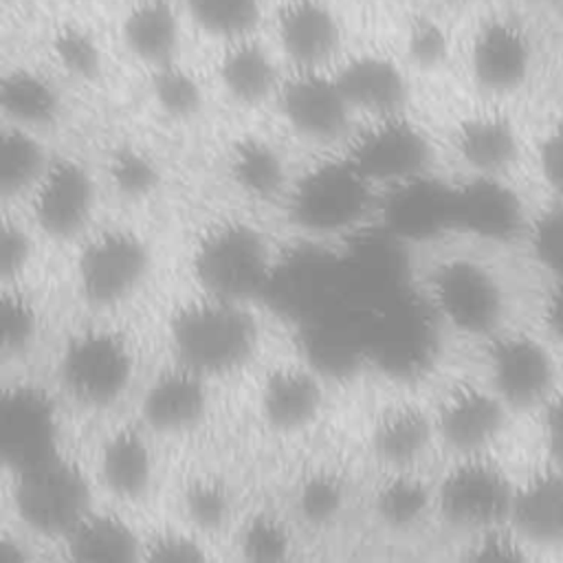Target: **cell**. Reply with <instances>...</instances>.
<instances>
[{
  "instance_id": "6da1fadb",
  "label": "cell",
  "mask_w": 563,
  "mask_h": 563,
  "mask_svg": "<svg viewBox=\"0 0 563 563\" xmlns=\"http://www.w3.org/2000/svg\"><path fill=\"white\" fill-rule=\"evenodd\" d=\"M174 361L218 378L244 367L260 345V323L249 301L198 292L169 317Z\"/></svg>"
},
{
  "instance_id": "7a4b0ae2",
  "label": "cell",
  "mask_w": 563,
  "mask_h": 563,
  "mask_svg": "<svg viewBox=\"0 0 563 563\" xmlns=\"http://www.w3.org/2000/svg\"><path fill=\"white\" fill-rule=\"evenodd\" d=\"M284 207L290 224L308 238H343L380 213L383 194L341 152L292 176Z\"/></svg>"
},
{
  "instance_id": "3957f363",
  "label": "cell",
  "mask_w": 563,
  "mask_h": 563,
  "mask_svg": "<svg viewBox=\"0 0 563 563\" xmlns=\"http://www.w3.org/2000/svg\"><path fill=\"white\" fill-rule=\"evenodd\" d=\"M191 275L202 292L251 301L275 282L277 257L260 227L227 218L194 242Z\"/></svg>"
},
{
  "instance_id": "277c9868",
  "label": "cell",
  "mask_w": 563,
  "mask_h": 563,
  "mask_svg": "<svg viewBox=\"0 0 563 563\" xmlns=\"http://www.w3.org/2000/svg\"><path fill=\"white\" fill-rule=\"evenodd\" d=\"M139 354L130 336L92 325L75 332L62 347L57 376L66 396L92 411L114 407L132 387Z\"/></svg>"
},
{
  "instance_id": "5b68a950",
  "label": "cell",
  "mask_w": 563,
  "mask_h": 563,
  "mask_svg": "<svg viewBox=\"0 0 563 563\" xmlns=\"http://www.w3.org/2000/svg\"><path fill=\"white\" fill-rule=\"evenodd\" d=\"M11 477L15 521L37 539L62 541L92 508V486L86 471L62 451Z\"/></svg>"
},
{
  "instance_id": "8992f818",
  "label": "cell",
  "mask_w": 563,
  "mask_h": 563,
  "mask_svg": "<svg viewBox=\"0 0 563 563\" xmlns=\"http://www.w3.org/2000/svg\"><path fill=\"white\" fill-rule=\"evenodd\" d=\"M431 312L460 334H497L506 295L499 277L479 260L451 255L435 262L427 275Z\"/></svg>"
},
{
  "instance_id": "52a82bcc",
  "label": "cell",
  "mask_w": 563,
  "mask_h": 563,
  "mask_svg": "<svg viewBox=\"0 0 563 563\" xmlns=\"http://www.w3.org/2000/svg\"><path fill=\"white\" fill-rule=\"evenodd\" d=\"M343 154L380 191L431 176L435 161L431 136L405 112L369 117L352 130Z\"/></svg>"
},
{
  "instance_id": "ba28073f",
  "label": "cell",
  "mask_w": 563,
  "mask_h": 563,
  "mask_svg": "<svg viewBox=\"0 0 563 563\" xmlns=\"http://www.w3.org/2000/svg\"><path fill=\"white\" fill-rule=\"evenodd\" d=\"M152 268V246L130 227H106L84 238L75 257V284L92 308L128 301Z\"/></svg>"
},
{
  "instance_id": "9c48e42d",
  "label": "cell",
  "mask_w": 563,
  "mask_h": 563,
  "mask_svg": "<svg viewBox=\"0 0 563 563\" xmlns=\"http://www.w3.org/2000/svg\"><path fill=\"white\" fill-rule=\"evenodd\" d=\"M515 488L486 453L460 455L435 484V512L446 523L471 532L510 523Z\"/></svg>"
},
{
  "instance_id": "30bf717a",
  "label": "cell",
  "mask_w": 563,
  "mask_h": 563,
  "mask_svg": "<svg viewBox=\"0 0 563 563\" xmlns=\"http://www.w3.org/2000/svg\"><path fill=\"white\" fill-rule=\"evenodd\" d=\"M59 453V407L46 387L13 383L2 391L0 457L9 475Z\"/></svg>"
},
{
  "instance_id": "8fae6325",
  "label": "cell",
  "mask_w": 563,
  "mask_h": 563,
  "mask_svg": "<svg viewBox=\"0 0 563 563\" xmlns=\"http://www.w3.org/2000/svg\"><path fill=\"white\" fill-rule=\"evenodd\" d=\"M275 97L286 125L308 143L330 145L352 134L354 108L325 68H295Z\"/></svg>"
},
{
  "instance_id": "7c38bea8",
  "label": "cell",
  "mask_w": 563,
  "mask_h": 563,
  "mask_svg": "<svg viewBox=\"0 0 563 563\" xmlns=\"http://www.w3.org/2000/svg\"><path fill=\"white\" fill-rule=\"evenodd\" d=\"M33 227L51 240H75L84 235L97 207V183L92 172L77 158H53L46 174L26 198Z\"/></svg>"
},
{
  "instance_id": "4fadbf2b",
  "label": "cell",
  "mask_w": 563,
  "mask_h": 563,
  "mask_svg": "<svg viewBox=\"0 0 563 563\" xmlns=\"http://www.w3.org/2000/svg\"><path fill=\"white\" fill-rule=\"evenodd\" d=\"M325 407V378L314 363H279L257 389L262 422L277 433L308 429Z\"/></svg>"
},
{
  "instance_id": "5bb4252c",
  "label": "cell",
  "mask_w": 563,
  "mask_h": 563,
  "mask_svg": "<svg viewBox=\"0 0 563 563\" xmlns=\"http://www.w3.org/2000/svg\"><path fill=\"white\" fill-rule=\"evenodd\" d=\"M508 405L490 387L473 383L453 385L433 411L438 440L457 455L486 453L506 422Z\"/></svg>"
},
{
  "instance_id": "9a60e30c",
  "label": "cell",
  "mask_w": 563,
  "mask_h": 563,
  "mask_svg": "<svg viewBox=\"0 0 563 563\" xmlns=\"http://www.w3.org/2000/svg\"><path fill=\"white\" fill-rule=\"evenodd\" d=\"M209 380L205 374L174 361L143 389L139 402L141 424L150 433L174 435L198 427L209 411Z\"/></svg>"
},
{
  "instance_id": "2e32d148",
  "label": "cell",
  "mask_w": 563,
  "mask_h": 563,
  "mask_svg": "<svg viewBox=\"0 0 563 563\" xmlns=\"http://www.w3.org/2000/svg\"><path fill=\"white\" fill-rule=\"evenodd\" d=\"M490 385L508 407H532L552 394L550 352L528 334H499L488 347Z\"/></svg>"
},
{
  "instance_id": "e0dca14e",
  "label": "cell",
  "mask_w": 563,
  "mask_h": 563,
  "mask_svg": "<svg viewBox=\"0 0 563 563\" xmlns=\"http://www.w3.org/2000/svg\"><path fill=\"white\" fill-rule=\"evenodd\" d=\"M534 64L530 33L510 18L484 22L471 44L468 66L475 84L493 95H506L523 86Z\"/></svg>"
},
{
  "instance_id": "ac0fdd59",
  "label": "cell",
  "mask_w": 563,
  "mask_h": 563,
  "mask_svg": "<svg viewBox=\"0 0 563 563\" xmlns=\"http://www.w3.org/2000/svg\"><path fill=\"white\" fill-rule=\"evenodd\" d=\"M156 475L150 431L143 424H123L106 435L97 455V479L117 501H141Z\"/></svg>"
},
{
  "instance_id": "d6986e66",
  "label": "cell",
  "mask_w": 563,
  "mask_h": 563,
  "mask_svg": "<svg viewBox=\"0 0 563 563\" xmlns=\"http://www.w3.org/2000/svg\"><path fill=\"white\" fill-rule=\"evenodd\" d=\"M438 440L433 411L413 400L385 405L369 427V451L387 471L418 468Z\"/></svg>"
},
{
  "instance_id": "ffe728a7",
  "label": "cell",
  "mask_w": 563,
  "mask_h": 563,
  "mask_svg": "<svg viewBox=\"0 0 563 563\" xmlns=\"http://www.w3.org/2000/svg\"><path fill=\"white\" fill-rule=\"evenodd\" d=\"M451 227L488 240L510 238L521 227V202L499 176L473 174L471 180L453 187Z\"/></svg>"
},
{
  "instance_id": "44dd1931",
  "label": "cell",
  "mask_w": 563,
  "mask_h": 563,
  "mask_svg": "<svg viewBox=\"0 0 563 563\" xmlns=\"http://www.w3.org/2000/svg\"><path fill=\"white\" fill-rule=\"evenodd\" d=\"M277 37L295 68H325L339 51L341 29L321 0H288L277 15Z\"/></svg>"
},
{
  "instance_id": "7402d4cb",
  "label": "cell",
  "mask_w": 563,
  "mask_h": 563,
  "mask_svg": "<svg viewBox=\"0 0 563 563\" xmlns=\"http://www.w3.org/2000/svg\"><path fill=\"white\" fill-rule=\"evenodd\" d=\"M354 112L369 117L405 112L409 84L402 68L383 55H356L334 73Z\"/></svg>"
},
{
  "instance_id": "603a6c76",
  "label": "cell",
  "mask_w": 563,
  "mask_h": 563,
  "mask_svg": "<svg viewBox=\"0 0 563 563\" xmlns=\"http://www.w3.org/2000/svg\"><path fill=\"white\" fill-rule=\"evenodd\" d=\"M59 543L73 561L128 563L143 559L145 537L121 512L92 506Z\"/></svg>"
},
{
  "instance_id": "cb8c5ba5",
  "label": "cell",
  "mask_w": 563,
  "mask_h": 563,
  "mask_svg": "<svg viewBox=\"0 0 563 563\" xmlns=\"http://www.w3.org/2000/svg\"><path fill=\"white\" fill-rule=\"evenodd\" d=\"M455 156L479 176H499L519 150L512 121L499 112H475L462 119L451 136Z\"/></svg>"
},
{
  "instance_id": "d4e9b609",
  "label": "cell",
  "mask_w": 563,
  "mask_h": 563,
  "mask_svg": "<svg viewBox=\"0 0 563 563\" xmlns=\"http://www.w3.org/2000/svg\"><path fill=\"white\" fill-rule=\"evenodd\" d=\"M510 523L526 541H563V464L539 471L515 488Z\"/></svg>"
},
{
  "instance_id": "484cf974",
  "label": "cell",
  "mask_w": 563,
  "mask_h": 563,
  "mask_svg": "<svg viewBox=\"0 0 563 563\" xmlns=\"http://www.w3.org/2000/svg\"><path fill=\"white\" fill-rule=\"evenodd\" d=\"M227 172L231 183L251 200H284L292 176L277 145L262 136H242L229 147Z\"/></svg>"
},
{
  "instance_id": "4316f807",
  "label": "cell",
  "mask_w": 563,
  "mask_h": 563,
  "mask_svg": "<svg viewBox=\"0 0 563 563\" xmlns=\"http://www.w3.org/2000/svg\"><path fill=\"white\" fill-rule=\"evenodd\" d=\"M380 213L391 229L407 235H429L451 227L453 189L435 183L431 176L387 189Z\"/></svg>"
},
{
  "instance_id": "83f0119b",
  "label": "cell",
  "mask_w": 563,
  "mask_h": 563,
  "mask_svg": "<svg viewBox=\"0 0 563 563\" xmlns=\"http://www.w3.org/2000/svg\"><path fill=\"white\" fill-rule=\"evenodd\" d=\"M218 77L224 92L240 106L264 103L277 95L282 84L271 53L251 37L229 42L218 64Z\"/></svg>"
},
{
  "instance_id": "f1b7e54d",
  "label": "cell",
  "mask_w": 563,
  "mask_h": 563,
  "mask_svg": "<svg viewBox=\"0 0 563 563\" xmlns=\"http://www.w3.org/2000/svg\"><path fill=\"white\" fill-rule=\"evenodd\" d=\"M123 40L134 57L152 68L172 64L178 53V15L169 0H139L123 20Z\"/></svg>"
},
{
  "instance_id": "f546056e",
  "label": "cell",
  "mask_w": 563,
  "mask_h": 563,
  "mask_svg": "<svg viewBox=\"0 0 563 563\" xmlns=\"http://www.w3.org/2000/svg\"><path fill=\"white\" fill-rule=\"evenodd\" d=\"M0 108L4 123L37 132L59 119L62 97L48 77L29 68H13L2 77Z\"/></svg>"
},
{
  "instance_id": "4dcf8cb0",
  "label": "cell",
  "mask_w": 563,
  "mask_h": 563,
  "mask_svg": "<svg viewBox=\"0 0 563 563\" xmlns=\"http://www.w3.org/2000/svg\"><path fill=\"white\" fill-rule=\"evenodd\" d=\"M372 508L385 528L413 530L435 510V486L422 479L416 468L387 471L374 488Z\"/></svg>"
},
{
  "instance_id": "1f68e13d",
  "label": "cell",
  "mask_w": 563,
  "mask_h": 563,
  "mask_svg": "<svg viewBox=\"0 0 563 563\" xmlns=\"http://www.w3.org/2000/svg\"><path fill=\"white\" fill-rule=\"evenodd\" d=\"M53 156L40 141L37 132L4 123L2 128V167L0 194L4 202L24 200L33 194L46 174Z\"/></svg>"
},
{
  "instance_id": "d6a6232c",
  "label": "cell",
  "mask_w": 563,
  "mask_h": 563,
  "mask_svg": "<svg viewBox=\"0 0 563 563\" xmlns=\"http://www.w3.org/2000/svg\"><path fill=\"white\" fill-rule=\"evenodd\" d=\"M347 495V482L339 471L317 466L297 479L292 490V510L297 521L306 528H330L343 515Z\"/></svg>"
},
{
  "instance_id": "836d02e7",
  "label": "cell",
  "mask_w": 563,
  "mask_h": 563,
  "mask_svg": "<svg viewBox=\"0 0 563 563\" xmlns=\"http://www.w3.org/2000/svg\"><path fill=\"white\" fill-rule=\"evenodd\" d=\"M235 499L227 479L213 473L194 475L180 490L185 523L202 537L222 532L233 517Z\"/></svg>"
},
{
  "instance_id": "e575fe53",
  "label": "cell",
  "mask_w": 563,
  "mask_h": 563,
  "mask_svg": "<svg viewBox=\"0 0 563 563\" xmlns=\"http://www.w3.org/2000/svg\"><path fill=\"white\" fill-rule=\"evenodd\" d=\"M297 548L295 526L277 512L257 510L246 515L235 528V550L246 561H288Z\"/></svg>"
},
{
  "instance_id": "d590c367",
  "label": "cell",
  "mask_w": 563,
  "mask_h": 563,
  "mask_svg": "<svg viewBox=\"0 0 563 563\" xmlns=\"http://www.w3.org/2000/svg\"><path fill=\"white\" fill-rule=\"evenodd\" d=\"M191 18L216 37H249L260 22V0H185Z\"/></svg>"
},
{
  "instance_id": "8d00e7d4",
  "label": "cell",
  "mask_w": 563,
  "mask_h": 563,
  "mask_svg": "<svg viewBox=\"0 0 563 563\" xmlns=\"http://www.w3.org/2000/svg\"><path fill=\"white\" fill-rule=\"evenodd\" d=\"M150 88L156 106L172 119H191L202 108L205 95L200 81L176 62L154 68Z\"/></svg>"
},
{
  "instance_id": "74e56055",
  "label": "cell",
  "mask_w": 563,
  "mask_h": 563,
  "mask_svg": "<svg viewBox=\"0 0 563 563\" xmlns=\"http://www.w3.org/2000/svg\"><path fill=\"white\" fill-rule=\"evenodd\" d=\"M40 330V312L33 297L18 284L4 286L2 292V352L4 356H22L35 343Z\"/></svg>"
},
{
  "instance_id": "f35d334b",
  "label": "cell",
  "mask_w": 563,
  "mask_h": 563,
  "mask_svg": "<svg viewBox=\"0 0 563 563\" xmlns=\"http://www.w3.org/2000/svg\"><path fill=\"white\" fill-rule=\"evenodd\" d=\"M108 174L114 189L125 198H145L158 187L156 163L134 147H121L110 156Z\"/></svg>"
},
{
  "instance_id": "ab89813d",
  "label": "cell",
  "mask_w": 563,
  "mask_h": 563,
  "mask_svg": "<svg viewBox=\"0 0 563 563\" xmlns=\"http://www.w3.org/2000/svg\"><path fill=\"white\" fill-rule=\"evenodd\" d=\"M209 550L205 537L194 528H158L143 543V561L161 563H196L207 561Z\"/></svg>"
},
{
  "instance_id": "60d3db41",
  "label": "cell",
  "mask_w": 563,
  "mask_h": 563,
  "mask_svg": "<svg viewBox=\"0 0 563 563\" xmlns=\"http://www.w3.org/2000/svg\"><path fill=\"white\" fill-rule=\"evenodd\" d=\"M33 224L4 213L0 240V277L2 286H18L29 271L35 253Z\"/></svg>"
},
{
  "instance_id": "b9f144b4",
  "label": "cell",
  "mask_w": 563,
  "mask_h": 563,
  "mask_svg": "<svg viewBox=\"0 0 563 563\" xmlns=\"http://www.w3.org/2000/svg\"><path fill=\"white\" fill-rule=\"evenodd\" d=\"M53 51L62 68L79 79H95L101 70L97 42L77 26H64L53 40Z\"/></svg>"
},
{
  "instance_id": "7bdbcfd3",
  "label": "cell",
  "mask_w": 563,
  "mask_h": 563,
  "mask_svg": "<svg viewBox=\"0 0 563 563\" xmlns=\"http://www.w3.org/2000/svg\"><path fill=\"white\" fill-rule=\"evenodd\" d=\"M530 246L539 264L563 279V200L537 216L530 229Z\"/></svg>"
},
{
  "instance_id": "ee69618b",
  "label": "cell",
  "mask_w": 563,
  "mask_h": 563,
  "mask_svg": "<svg viewBox=\"0 0 563 563\" xmlns=\"http://www.w3.org/2000/svg\"><path fill=\"white\" fill-rule=\"evenodd\" d=\"M471 534L473 539L464 552L471 561H521L528 556V541L512 523L490 526Z\"/></svg>"
},
{
  "instance_id": "f6af8a7d",
  "label": "cell",
  "mask_w": 563,
  "mask_h": 563,
  "mask_svg": "<svg viewBox=\"0 0 563 563\" xmlns=\"http://www.w3.org/2000/svg\"><path fill=\"white\" fill-rule=\"evenodd\" d=\"M446 48V35L435 22L420 20L413 24L409 33V57L413 64L422 68H433L444 62Z\"/></svg>"
},
{
  "instance_id": "bcb514c9",
  "label": "cell",
  "mask_w": 563,
  "mask_h": 563,
  "mask_svg": "<svg viewBox=\"0 0 563 563\" xmlns=\"http://www.w3.org/2000/svg\"><path fill=\"white\" fill-rule=\"evenodd\" d=\"M539 169L548 187L563 200V121L543 136L539 145Z\"/></svg>"
},
{
  "instance_id": "7dc6e473",
  "label": "cell",
  "mask_w": 563,
  "mask_h": 563,
  "mask_svg": "<svg viewBox=\"0 0 563 563\" xmlns=\"http://www.w3.org/2000/svg\"><path fill=\"white\" fill-rule=\"evenodd\" d=\"M543 433L550 453L563 464V389L550 394L545 400V416H543Z\"/></svg>"
},
{
  "instance_id": "c3c4849f",
  "label": "cell",
  "mask_w": 563,
  "mask_h": 563,
  "mask_svg": "<svg viewBox=\"0 0 563 563\" xmlns=\"http://www.w3.org/2000/svg\"><path fill=\"white\" fill-rule=\"evenodd\" d=\"M33 559V550L24 534L2 530L0 534V563H26Z\"/></svg>"
},
{
  "instance_id": "681fc988",
  "label": "cell",
  "mask_w": 563,
  "mask_h": 563,
  "mask_svg": "<svg viewBox=\"0 0 563 563\" xmlns=\"http://www.w3.org/2000/svg\"><path fill=\"white\" fill-rule=\"evenodd\" d=\"M548 323L552 332L563 341V279H556V286L548 299Z\"/></svg>"
}]
</instances>
